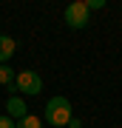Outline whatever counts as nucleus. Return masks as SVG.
<instances>
[{"instance_id": "10", "label": "nucleus", "mask_w": 122, "mask_h": 128, "mask_svg": "<svg viewBox=\"0 0 122 128\" xmlns=\"http://www.w3.org/2000/svg\"><path fill=\"white\" fill-rule=\"evenodd\" d=\"M68 128H80V120H74V117H71V120H68Z\"/></svg>"}, {"instance_id": "5", "label": "nucleus", "mask_w": 122, "mask_h": 128, "mask_svg": "<svg viewBox=\"0 0 122 128\" xmlns=\"http://www.w3.org/2000/svg\"><path fill=\"white\" fill-rule=\"evenodd\" d=\"M14 48H17V43H14L11 37H0V66L9 63V57L14 54Z\"/></svg>"}, {"instance_id": "6", "label": "nucleus", "mask_w": 122, "mask_h": 128, "mask_svg": "<svg viewBox=\"0 0 122 128\" xmlns=\"http://www.w3.org/2000/svg\"><path fill=\"white\" fill-rule=\"evenodd\" d=\"M14 125H17V128H43V120L34 117V114H26L23 120H17Z\"/></svg>"}, {"instance_id": "1", "label": "nucleus", "mask_w": 122, "mask_h": 128, "mask_svg": "<svg viewBox=\"0 0 122 128\" xmlns=\"http://www.w3.org/2000/svg\"><path fill=\"white\" fill-rule=\"evenodd\" d=\"M45 120L54 128L68 125V120H71V102H68L65 97H51V100L45 102Z\"/></svg>"}, {"instance_id": "8", "label": "nucleus", "mask_w": 122, "mask_h": 128, "mask_svg": "<svg viewBox=\"0 0 122 128\" xmlns=\"http://www.w3.org/2000/svg\"><path fill=\"white\" fill-rule=\"evenodd\" d=\"M0 128H17V125H14V120H11V117H6V114H3V117H0Z\"/></svg>"}, {"instance_id": "9", "label": "nucleus", "mask_w": 122, "mask_h": 128, "mask_svg": "<svg viewBox=\"0 0 122 128\" xmlns=\"http://www.w3.org/2000/svg\"><path fill=\"white\" fill-rule=\"evenodd\" d=\"M85 6H88V12L91 9H105V0H88Z\"/></svg>"}, {"instance_id": "3", "label": "nucleus", "mask_w": 122, "mask_h": 128, "mask_svg": "<svg viewBox=\"0 0 122 128\" xmlns=\"http://www.w3.org/2000/svg\"><path fill=\"white\" fill-rule=\"evenodd\" d=\"M65 23L71 28H85L91 20H88V6L82 3V0H77V3H71L65 9Z\"/></svg>"}, {"instance_id": "2", "label": "nucleus", "mask_w": 122, "mask_h": 128, "mask_svg": "<svg viewBox=\"0 0 122 128\" xmlns=\"http://www.w3.org/2000/svg\"><path fill=\"white\" fill-rule=\"evenodd\" d=\"M14 91H20V94H26V97L40 94V91H43V80H40V74L31 71V68L14 74Z\"/></svg>"}, {"instance_id": "7", "label": "nucleus", "mask_w": 122, "mask_h": 128, "mask_svg": "<svg viewBox=\"0 0 122 128\" xmlns=\"http://www.w3.org/2000/svg\"><path fill=\"white\" fill-rule=\"evenodd\" d=\"M0 86H14V71L9 66H0Z\"/></svg>"}, {"instance_id": "4", "label": "nucleus", "mask_w": 122, "mask_h": 128, "mask_svg": "<svg viewBox=\"0 0 122 128\" xmlns=\"http://www.w3.org/2000/svg\"><path fill=\"white\" fill-rule=\"evenodd\" d=\"M28 111H26V102L20 100V97H9L6 100V117H11V120H23Z\"/></svg>"}]
</instances>
